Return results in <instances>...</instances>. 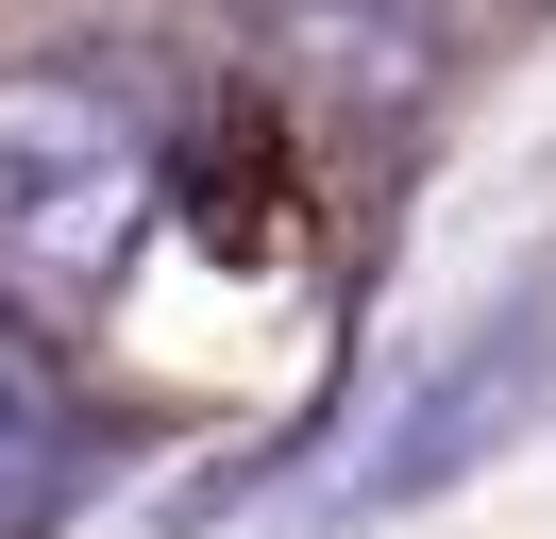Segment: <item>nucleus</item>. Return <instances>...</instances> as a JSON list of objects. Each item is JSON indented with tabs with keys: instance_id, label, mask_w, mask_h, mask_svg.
Returning <instances> with one entry per match:
<instances>
[{
	"instance_id": "obj_2",
	"label": "nucleus",
	"mask_w": 556,
	"mask_h": 539,
	"mask_svg": "<svg viewBox=\"0 0 556 539\" xmlns=\"http://www.w3.org/2000/svg\"><path fill=\"white\" fill-rule=\"evenodd\" d=\"M540 371H556V287H522V303H489L439 371H405V422L338 472V505H405V489H439V472H472L489 438L522 422V388H540Z\"/></svg>"
},
{
	"instance_id": "obj_1",
	"label": "nucleus",
	"mask_w": 556,
	"mask_h": 539,
	"mask_svg": "<svg viewBox=\"0 0 556 539\" xmlns=\"http://www.w3.org/2000/svg\"><path fill=\"white\" fill-rule=\"evenodd\" d=\"M152 202H169V152H152L136 85L0 67V321L118 303V270L152 253Z\"/></svg>"
},
{
	"instance_id": "obj_3",
	"label": "nucleus",
	"mask_w": 556,
	"mask_h": 539,
	"mask_svg": "<svg viewBox=\"0 0 556 539\" xmlns=\"http://www.w3.org/2000/svg\"><path fill=\"white\" fill-rule=\"evenodd\" d=\"M68 505V404H51V354L0 321V539H35Z\"/></svg>"
},
{
	"instance_id": "obj_4",
	"label": "nucleus",
	"mask_w": 556,
	"mask_h": 539,
	"mask_svg": "<svg viewBox=\"0 0 556 539\" xmlns=\"http://www.w3.org/2000/svg\"><path fill=\"white\" fill-rule=\"evenodd\" d=\"M270 17H287V34H320L338 67H405V51H421L405 0H270Z\"/></svg>"
}]
</instances>
